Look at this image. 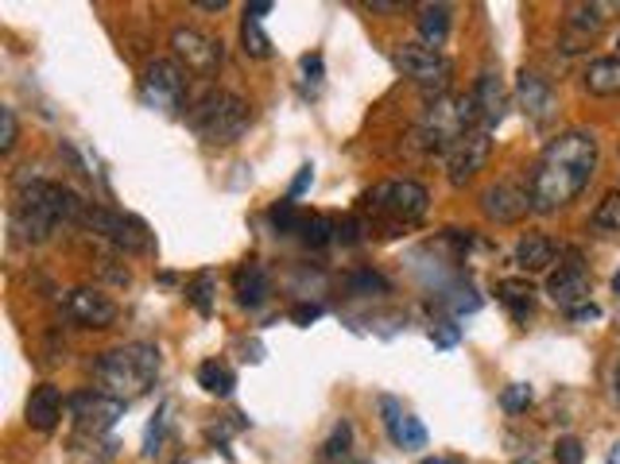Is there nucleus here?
Here are the masks:
<instances>
[{"mask_svg":"<svg viewBox=\"0 0 620 464\" xmlns=\"http://www.w3.org/2000/svg\"><path fill=\"white\" fill-rule=\"evenodd\" d=\"M612 291H617V294H620V271H617V279H612Z\"/></svg>","mask_w":620,"mask_h":464,"instance_id":"obj_47","label":"nucleus"},{"mask_svg":"<svg viewBox=\"0 0 620 464\" xmlns=\"http://www.w3.org/2000/svg\"><path fill=\"white\" fill-rule=\"evenodd\" d=\"M558 248L550 237H543V233H527V237H520L516 252H512V263H516L524 276H535V271H547L550 263H555Z\"/></svg>","mask_w":620,"mask_h":464,"instance_id":"obj_22","label":"nucleus"},{"mask_svg":"<svg viewBox=\"0 0 620 464\" xmlns=\"http://www.w3.org/2000/svg\"><path fill=\"white\" fill-rule=\"evenodd\" d=\"M597 171V140L589 132H563L543 148L527 174V194H532V213H558L589 186Z\"/></svg>","mask_w":620,"mask_h":464,"instance_id":"obj_1","label":"nucleus"},{"mask_svg":"<svg viewBox=\"0 0 620 464\" xmlns=\"http://www.w3.org/2000/svg\"><path fill=\"white\" fill-rule=\"evenodd\" d=\"M291 317L299 325H310V322H319V317H322V306H295Z\"/></svg>","mask_w":620,"mask_h":464,"instance_id":"obj_41","label":"nucleus"},{"mask_svg":"<svg viewBox=\"0 0 620 464\" xmlns=\"http://www.w3.org/2000/svg\"><path fill=\"white\" fill-rule=\"evenodd\" d=\"M248 120H253V105L245 97L229 94V89H214L206 94L191 112H186V125L199 140L206 143H233L245 136Z\"/></svg>","mask_w":620,"mask_h":464,"instance_id":"obj_4","label":"nucleus"},{"mask_svg":"<svg viewBox=\"0 0 620 464\" xmlns=\"http://www.w3.org/2000/svg\"><path fill=\"white\" fill-rule=\"evenodd\" d=\"M478 125V105H473V94L466 97H442V101H430V109L423 112L419 128H415V140H419L423 151H450L453 143L466 132H473Z\"/></svg>","mask_w":620,"mask_h":464,"instance_id":"obj_5","label":"nucleus"},{"mask_svg":"<svg viewBox=\"0 0 620 464\" xmlns=\"http://www.w3.org/2000/svg\"><path fill=\"white\" fill-rule=\"evenodd\" d=\"M334 240H342V245H357V240H361V225L353 217L338 220V225H334Z\"/></svg>","mask_w":620,"mask_h":464,"instance_id":"obj_38","label":"nucleus"},{"mask_svg":"<svg viewBox=\"0 0 620 464\" xmlns=\"http://www.w3.org/2000/svg\"><path fill=\"white\" fill-rule=\"evenodd\" d=\"M581 86L594 97H617L620 94V55H605L594 58L581 74Z\"/></svg>","mask_w":620,"mask_h":464,"instance_id":"obj_23","label":"nucleus"},{"mask_svg":"<svg viewBox=\"0 0 620 464\" xmlns=\"http://www.w3.org/2000/svg\"><path fill=\"white\" fill-rule=\"evenodd\" d=\"M617 47H620V35H617Z\"/></svg>","mask_w":620,"mask_h":464,"instance_id":"obj_49","label":"nucleus"},{"mask_svg":"<svg viewBox=\"0 0 620 464\" xmlns=\"http://www.w3.org/2000/svg\"><path fill=\"white\" fill-rule=\"evenodd\" d=\"M396 71L404 74V78H411L415 86L423 89V97H435V101H442L446 89H450V78H453V63L442 55V51L427 47V43H404V47L396 51Z\"/></svg>","mask_w":620,"mask_h":464,"instance_id":"obj_7","label":"nucleus"},{"mask_svg":"<svg viewBox=\"0 0 620 464\" xmlns=\"http://www.w3.org/2000/svg\"><path fill=\"white\" fill-rule=\"evenodd\" d=\"M140 101L148 105V109L163 112V117H175L186 105V71L175 58H156V63H148L140 78Z\"/></svg>","mask_w":620,"mask_h":464,"instance_id":"obj_9","label":"nucleus"},{"mask_svg":"<svg viewBox=\"0 0 620 464\" xmlns=\"http://www.w3.org/2000/svg\"><path fill=\"white\" fill-rule=\"evenodd\" d=\"M199 384L206 387L210 395H217V399H225V395H233V387H237V379H233V371L225 368L222 360H206L199 368Z\"/></svg>","mask_w":620,"mask_h":464,"instance_id":"obj_26","label":"nucleus"},{"mask_svg":"<svg viewBox=\"0 0 620 464\" xmlns=\"http://www.w3.org/2000/svg\"><path fill=\"white\" fill-rule=\"evenodd\" d=\"M365 9L368 12H404V4H396V0H368Z\"/></svg>","mask_w":620,"mask_h":464,"instance_id":"obj_43","label":"nucleus"},{"mask_svg":"<svg viewBox=\"0 0 620 464\" xmlns=\"http://www.w3.org/2000/svg\"><path fill=\"white\" fill-rule=\"evenodd\" d=\"M271 9H276V4H271V0H256V4H245V17H253V20H264V17H268Z\"/></svg>","mask_w":620,"mask_h":464,"instance_id":"obj_42","label":"nucleus"},{"mask_svg":"<svg viewBox=\"0 0 620 464\" xmlns=\"http://www.w3.org/2000/svg\"><path fill=\"white\" fill-rule=\"evenodd\" d=\"M496 299H501V306L509 310L516 322H527V317L535 314V287L527 283V279H501V283H496Z\"/></svg>","mask_w":620,"mask_h":464,"instance_id":"obj_24","label":"nucleus"},{"mask_svg":"<svg viewBox=\"0 0 620 464\" xmlns=\"http://www.w3.org/2000/svg\"><path fill=\"white\" fill-rule=\"evenodd\" d=\"M547 299L558 310H566V314H574V310H581L589 302V271L581 268L578 256H570L566 263H558V271H550Z\"/></svg>","mask_w":620,"mask_h":464,"instance_id":"obj_14","label":"nucleus"},{"mask_svg":"<svg viewBox=\"0 0 620 464\" xmlns=\"http://www.w3.org/2000/svg\"><path fill=\"white\" fill-rule=\"evenodd\" d=\"M199 9H202V12H222V9H225V0H199Z\"/></svg>","mask_w":620,"mask_h":464,"instance_id":"obj_44","label":"nucleus"},{"mask_svg":"<svg viewBox=\"0 0 620 464\" xmlns=\"http://www.w3.org/2000/svg\"><path fill=\"white\" fill-rule=\"evenodd\" d=\"M605 461H609V464H620V441H617V445L609 449V456H605Z\"/></svg>","mask_w":620,"mask_h":464,"instance_id":"obj_46","label":"nucleus"},{"mask_svg":"<svg viewBox=\"0 0 620 464\" xmlns=\"http://www.w3.org/2000/svg\"><path fill=\"white\" fill-rule=\"evenodd\" d=\"M160 376V348L148 341H132V345L109 348L94 360V387L117 402H132L151 391Z\"/></svg>","mask_w":620,"mask_h":464,"instance_id":"obj_3","label":"nucleus"},{"mask_svg":"<svg viewBox=\"0 0 620 464\" xmlns=\"http://www.w3.org/2000/svg\"><path fill=\"white\" fill-rule=\"evenodd\" d=\"M609 12H620V4H566V20H563V51H581L597 32L605 28Z\"/></svg>","mask_w":620,"mask_h":464,"instance_id":"obj_16","label":"nucleus"},{"mask_svg":"<svg viewBox=\"0 0 620 464\" xmlns=\"http://www.w3.org/2000/svg\"><path fill=\"white\" fill-rule=\"evenodd\" d=\"M86 197H78L71 186L35 174L17 179V202H12V233L24 245H43L51 240L58 225H82L86 220Z\"/></svg>","mask_w":620,"mask_h":464,"instance_id":"obj_2","label":"nucleus"},{"mask_svg":"<svg viewBox=\"0 0 620 464\" xmlns=\"http://www.w3.org/2000/svg\"><path fill=\"white\" fill-rule=\"evenodd\" d=\"M423 464H453V461H423Z\"/></svg>","mask_w":620,"mask_h":464,"instance_id":"obj_48","label":"nucleus"},{"mask_svg":"<svg viewBox=\"0 0 620 464\" xmlns=\"http://www.w3.org/2000/svg\"><path fill=\"white\" fill-rule=\"evenodd\" d=\"M489 136L493 132L473 128V132H466L450 151H446V179H450L453 186H466V182L489 163V151H493V140H489Z\"/></svg>","mask_w":620,"mask_h":464,"instance_id":"obj_13","label":"nucleus"},{"mask_svg":"<svg viewBox=\"0 0 620 464\" xmlns=\"http://www.w3.org/2000/svg\"><path fill=\"white\" fill-rule=\"evenodd\" d=\"M310 182H314V166H299V174H295V182H291V194H287V197H291V202H295V197H299L302 194V190H307L310 186Z\"/></svg>","mask_w":620,"mask_h":464,"instance_id":"obj_39","label":"nucleus"},{"mask_svg":"<svg viewBox=\"0 0 620 464\" xmlns=\"http://www.w3.org/2000/svg\"><path fill=\"white\" fill-rule=\"evenodd\" d=\"M384 407V425H388V438L396 441L399 449H423L427 445V430L415 414H404L396 399H381Z\"/></svg>","mask_w":620,"mask_h":464,"instance_id":"obj_21","label":"nucleus"},{"mask_svg":"<svg viewBox=\"0 0 620 464\" xmlns=\"http://www.w3.org/2000/svg\"><path fill=\"white\" fill-rule=\"evenodd\" d=\"M415 24H419L423 43L438 51L446 43V35H450V4H423Z\"/></svg>","mask_w":620,"mask_h":464,"instance_id":"obj_25","label":"nucleus"},{"mask_svg":"<svg viewBox=\"0 0 620 464\" xmlns=\"http://www.w3.org/2000/svg\"><path fill=\"white\" fill-rule=\"evenodd\" d=\"M171 51H175V63L186 66V74H199V78H214L225 63L222 40L206 35L202 28H175L171 32Z\"/></svg>","mask_w":620,"mask_h":464,"instance_id":"obj_10","label":"nucleus"},{"mask_svg":"<svg viewBox=\"0 0 620 464\" xmlns=\"http://www.w3.org/2000/svg\"><path fill=\"white\" fill-rule=\"evenodd\" d=\"M66 410H71V418H74V425H78L82 438H101V433L113 430L117 418L125 414V402L109 399V395H101L97 387H89V391L71 395Z\"/></svg>","mask_w":620,"mask_h":464,"instance_id":"obj_11","label":"nucleus"},{"mask_svg":"<svg viewBox=\"0 0 620 464\" xmlns=\"http://www.w3.org/2000/svg\"><path fill=\"white\" fill-rule=\"evenodd\" d=\"M345 287H350L353 294H388V279L376 276V271H368V268L350 271V276H345Z\"/></svg>","mask_w":620,"mask_h":464,"instance_id":"obj_32","label":"nucleus"},{"mask_svg":"<svg viewBox=\"0 0 620 464\" xmlns=\"http://www.w3.org/2000/svg\"><path fill=\"white\" fill-rule=\"evenodd\" d=\"M63 314L71 317L74 325H82V330H109L120 310H117V302L105 291H97V287H74L63 299Z\"/></svg>","mask_w":620,"mask_h":464,"instance_id":"obj_12","label":"nucleus"},{"mask_svg":"<svg viewBox=\"0 0 620 464\" xmlns=\"http://www.w3.org/2000/svg\"><path fill=\"white\" fill-rule=\"evenodd\" d=\"M240 43H245V55L248 58H268L271 55V40L264 35L260 20H253V17L240 20Z\"/></svg>","mask_w":620,"mask_h":464,"instance_id":"obj_30","label":"nucleus"},{"mask_svg":"<svg viewBox=\"0 0 620 464\" xmlns=\"http://www.w3.org/2000/svg\"><path fill=\"white\" fill-rule=\"evenodd\" d=\"M589 225H594L597 233H620V190H612V194H605L601 202H597Z\"/></svg>","mask_w":620,"mask_h":464,"instance_id":"obj_28","label":"nucleus"},{"mask_svg":"<svg viewBox=\"0 0 620 464\" xmlns=\"http://www.w3.org/2000/svg\"><path fill=\"white\" fill-rule=\"evenodd\" d=\"M470 94H473V105H478V125L485 128V132H493V128L504 120V109H509V94H504L501 74L485 71L478 82H473Z\"/></svg>","mask_w":620,"mask_h":464,"instance_id":"obj_18","label":"nucleus"},{"mask_svg":"<svg viewBox=\"0 0 620 464\" xmlns=\"http://www.w3.org/2000/svg\"><path fill=\"white\" fill-rule=\"evenodd\" d=\"M361 209L376 213V217H388L392 225H415V220L427 217L430 209V194L427 186L411 179H396V182H381L361 197Z\"/></svg>","mask_w":620,"mask_h":464,"instance_id":"obj_6","label":"nucleus"},{"mask_svg":"<svg viewBox=\"0 0 620 464\" xmlns=\"http://www.w3.org/2000/svg\"><path fill=\"white\" fill-rule=\"evenodd\" d=\"M532 387L527 384H512V387H504V395H501V407L509 410V414H524L527 407H532Z\"/></svg>","mask_w":620,"mask_h":464,"instance_id":"obj_34","label":"nucleus"},{"mask_svg":"<svg viewBox=\"0 0 620 464\" xmlns=\"http://www.w3.org/2000/svg\"><path fill=\"white\" fill-rule=\"evenodd\" d=\"M581 461H586V449H581V441L563 438L555 445V464H581Z\"/></svg>","mask_w":620,"mask_h":464,"instance_id":"obj_36","label":"nucleus"},{"mask_svg":"<svg viewBox=\"0 0 620 464\" xmlns=\"http://www.w3.org/2000/svg\"><path fill=\"white\" fill-rule=\"evenodd\" d=\"M268 220L276 225V233H284V237H291V233H299V225H302V213L295 209V202L291 197H284L279 205H271L268 209Z\"/></svg>","mask_w":620,"mask_h":464,"instance_id":"obj_31","label":"nucleus"},{"mask_svg":"<svg viewBox=\"0 0 620 464\" xmlns=\"http://www.w3.org/2000/svg\"><path fill=\"white\" fill-rule=\"evenodd\" d=\"M612 399L620 402V364H617V371H612Z\"/></svg>","mask_w":620,"mask_h":464,"instance_id":"obj_45","label":"nucleus"},{"mask_svg":"<svg viewBox=\"0 0 620 464\" xmlns=\"http://www.w3.org/2000/svg\"><path fill=\"white\" fill-rule=\"evenodd\" d=\"M302 74H307V78L319 86V82H322V55H307V58H302Z\"/></svg>","mask_w":620,"mask_h":464,"instance_id":"obj_40","label":"nucleus"},{"mask_svg":"<svg viewBox=\"0 0 620 464\" xmlns=\"http://www.w3.org/2000/svg\"><path fill=\"white\" fill-rule=\"evenodd\" d=\"M186 302H191L202 317L214 314V276H210V271H202V276H194L191 283H186Z\"/></svg>","mask_w":620,"mask_h":464,"instance_id":"obj_27","label":"nucleus"},{"mask_svg":"<svg viewBox=\"0 0 620 464\" xmlns=\"http://www.w3.org/2000/svg\"><path fill=\"white\" fill-rule=\"evenodd\" d=\"M516 101L524 109V117L532 125H547L550 112H555V94H550V82L535 71H520L516 78Z\"/></svg>","mask_w":620,"mask_h":464,"instance_id":"obj_17","label":"nucleus"},{"mask_svg":"<svg viewBox=\"0 0 620 464\" xmlns=\"http://www.w3.org/2000/svg\"><path fill=\"white\" fill-rule=\"evenodd\" d=\"M299 240L307 248H327L334 240V225L327 217H314V213H302V225H299Z\"/></svg>","mask_w":620,"mask_h":464,"instance_id":"obj_29","label":"nucleus"},{"mask_svg":"<svg viewBox=\"0 0 620 464\" xmlns=\"http://www.w3.org/2000/svg\"><path fill=\"white\" fill-rule=\"evenodd\" d=\"M82 225L89 228V233H97L101 240H109L113 248H120L125 256H143L156 248V240H151L148 225H143L140 217H132V213H120V209H109V205H86V220Z\"/></svg>","mask_w":620,"mask_h":464,"instance_id":"obj_8","label":"nucleus"},{"mask_svg":"<svg viewBox=\"0 0 620 464\" xmlns=\"http://www.w3.org/2000/svg\"><path fill=\"white\" fill-rule=\"evenodd\" d=\"M175 464H186V461H175Z\"/></svg>","mask_w":620,"mask_h":464,"instance_id":"obj_50","label":"nucleus"},{"mask_svg":"<svg viewBox=\"0 0 620 464\" xmlns=\"http://www.w3.org/2000/svg\"><path fill=\"white\" fill-rule=\"evenodd\" d=\"M350 441H353V425L350 422H338L334 433H330V441H327V456H330V461H334V464L350 461Z\"/></svg>","mask_w":620,"mask_h":464,"instance_id":"obj_33","label":"nucleus"},{"mask_svg":"<svg viewBox=\"0 0 620 464\" xmlns=\"http://www.w3.org/2000/svg\"><path fill=\"white\" fill-rule=\"evenodd\" d=\"M233 291H237V302L245 310L264 306V302H268V294H271V279H268V271H264V263L260 260L240 263V268L233 271Z\"/></svg>","mask_w":620,"mask_h":464,"instance_id":"obj_20","label":"nucleus"},{"mask_svg":"<svg viewBox=\"0 0 620 464\" xmlns=\"http://www.w3.org/2000/svg\"><path fill=\"white\" fill-rule=\"evenodd\" d=\"M163 414H168V410H160V414H156V422L148 425V438H143V453H148V456H156V453H160V438H163Z\"/></svg>","mask_w":620,"mask_h":464,"instance_id":"obj_37","label":"nucleus"},{"mask_svg":"<svg viewBox=\"0 0 620 464\" xmlns=\"http://www.w3.org/2000/svg\"><path fill=\"white\" fill-rule=\"evenodd\" d=\"M17 148V109L0 105V155H9Z\"/></svg>","mask_w":620,"mask_h":464,"instance_id":"obj_35","label":"nucleus"},{"mask_svg":"<svg viewBox=\"0 0 620 464\" xmlns=\"http://www.w3.org/2000/svg\"><path fill=\"white\" fill-rule=\"evenodd\" d=\"M71 399H63V391H58L55 384H40L32 387V395H28V407H24V418L32 430L40 433H51L58 422H63V407Z\"/></svg>","mask_w":620,"mask_h":464,"instance_id":"obj_19","label":"nucleus"},{"mask_svg":"<svg viewBox=\"0 0 620 464\" xmlns=\"http://www.w3.org/2000/svg\"><path fill=\"white\" fill-rule=\"evenodd\" d=\"M481 209H485V217L496 220V225H516V220H524L527 213H532V194H527V186H520V182L504 179L481 194Z\"/></svg>","mask_w":620,"mask_h":464,"instance_id":"obj_15","label":"nucleus"}]
</instances>
